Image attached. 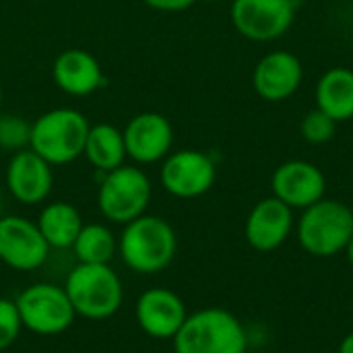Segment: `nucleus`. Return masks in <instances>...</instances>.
I'll return each instance as SVG.
<instances>
[{"mask_svg": "<svg viewBox=\"0 0 353 353\" xmlns=\"http://www.w3.org/2000/svg\"><path fill=\"white\" fill-rule=\"evenodd\" d=\"M207 2H221V0H207Z\"/></svg>", "mask_w": 353, "mask_h": 353, "instance_id": "c756f323", "label": "nucleus"}, {"mask_svg": "<svg viewBox=\"0 0 353 353\" xmlns=\"http://www.w3.org/2000/svg\"><path fill=\"white\" fill-rule=\"evenodd\" d=\"M21 331H23V323L14 300L0 298V352L14 345L21 337Z\"/></svg>", "mask_w": 353, "mask_h": 353, "instance_id": "b1692460", "label": "nucleus"}, {"mask_svg": "<svg viewBox=\"0 0 353 353\" xmlns=\"http://www.w3.org/2000/svg\"><path fill=\"white\" fill-rule=\"evenodd\" d=\"M89 120L74 108H54L31 122L29 149L43 157L52 168L77 161L85 151Z\"/></svg>", "mask_w": 353, "mask_h": 353, "instance_id": "f03ea898", "label": "nucleus"}, {"mask_svg": "<svg viewBox=\"0 0 353 353\" xmlns=\"http://www.w3.org/2000/svg\"><path fill=\"white\" fill-rule=\"evenodd\" d=\"M298 242L312 256H335L353 236L352 209L339 201L321 199L304 209L298 221Z\"/></svg>", "mask_w": 353, "mask_h": 353, "instance_id": "423d86ee", "label": "nucleus"}, {"mask_svg": "<svg viewBox=\"0 0 353 353\" xmlns=\"http://www.w3.org/2000/svg\"><path fill=\"white\" fill-rule=\"evenodd\" d=\"M316 108L329 114L335 122L353 118V70L345 66L329 68L314 89Z\"/></svg>", "mask_w": 353, "mask_h": 353, "instance_id": "a211bd4d", "label": "nucleus"}, {"mask_svg": "<svg viewBox=\"0 0 353 353\" xmlns=\"http://www.w3.org/2000/svg\"><path fill=\"white\" fill-rule=\"evenodd\" d=\"M2 97H4V93H2V85H0V108H2Z\"/></svg>", "mask_w": 353, "mask_h": 353, "instance_id": "cd10ccee", "label": "nucleus"}, {"mask_svg": "<svg viewBox=\"0 0 353 353\" xmlns=\"http://www.w3.org/2000/svg\"><path fill=\"white\" fill-rule=\"evenodd\" d=\"M50 244L35 221L23 215H0V263L19 273H33L50 259Z\"/></svg>", "mask_w": 353, "mask_h": 353, "instance_id": "1a4fd4ad", "label": "nucleus"}, {"mask_svg": "<svg viewBox=\"0 0 353 353\" xmlns=\"http://www.w3.org/2000/svg\"><path fill=\"white\" fill-rule=\"evenodd\" d=\"M52 79L62 93L87 97L103 85V70L91 52L70 48L56 56L52 64Z\"/></svg>", "mask_w": 353, "mask_h": 353, "instance_id": "f3484780", "label": "nucleus"}, {"mask_svg": "<svg viewBox=\"0 0 353 353\" xmlns=\"http://www.w3.org/2000/svg\"><path fill=\"white\" fill-rule=\"evenodd\" d=\"M41 236L50 244V248L66 250L72 248L81 228L85 225L83 215L72 203L66 201H52L46 203L35 219Z\"/></svg>", "mask_w": 353, "mask_h": 353, "instance_id": "6ab92c4d", "label": "nucleus"}, {"mask_svg": "<svg viewBox=\"0 0 353 353\" xmlns=\"http://www.w3.org/2000/svg\"><path fill=\"white\" fill-rule=\"evenodd\" d=\"M153 196V184L141 165H120L101 174L97 188V209L105 221L126 225L147 213Z\"/></svg>", "mask_w": 353, "mask_h": 353, "instance_id": "39448f33", "label": "nucleus"}, {"mask_svg": "<svg viewBox=\"0 0 353 353\" xmlns=\"http://www.w3.org/2000/svg\"><path fill=\"white\" fill-rule=\"evenodd\" d=\"M339 353H353V333H350V335L341 341Z\"/></svg>", "mask_w": 353, "mask_h": 353, "instance_id": "a878e982", "label": "nucleus"}, {"mask_svg": "<svg viewBox=\"0 0 353 353\" xmlns=\"http://www.w3.org/2000/svg\"><path fill=\"white\" fill-rule=\"evenodd\" d=\"M294 230V209L275 196L259 201L246 219V242L259 252L279 248Z\"/></svg>", "mask_w": 353, "mask_h": 353, "instance_id": "dca6fc26", "label": "nucleus"}, {"mask_svg": "<svg viewBox=\"0 0 353 353\" xmlns=\"http://www.w3.org/2000/svg\"><path fill=\"white\" fill-rule=\"evenodd\" d=\"M337 124L329 114H325L323 110L314 108L310 110L304 118H302V124H300V132H302V139L310 145H325L329 143L335 132H337Z\"/></svg>", "mask_w": 353, "mask_h": 353, "instance_id": "5701e85b", "label": "nucleus"}, {"mask_svg": "<svg viewBox=\"0 0 353 353\" xmlns=\"http://www.w3.org/2000/svg\"><path fill=\"white\" fill-rule=\"evenodd\" d=\"M141 2L147 4L149 8L161 10V12H182L196 4V0H141Z\"/></svg>", "mask_w": 353, "mask_h": 353, "instance_id": "393cba45", "label": "nucleus"}, {"mask_svg": "<svg viewBox=\"0 0 353 353\" xmlns=\"http://www.w3.org/2000/svg\"><path fill=\"white\" fill-rule=\"evenodd\" d=\"M273 196L292 209H306L325 199L327 178L323 170L304 159L281 163L271 178Z\"/></svg>", "mask_w": 353, "mask_h": 353, "instance_id": "4468645a", "label": "nucleus"}, {"mask_svg": "<svg viewBox=\"0 0 353 353\" xmlns=\"http://www.w3.org/2000/svg\"><path fill=\"white\" fill-rule=\"evenodd\" d=\"M345 252H347V261H350V265H352V269H353V236L350 238L347 246H345Z\"/></svg>", "mask_w": 353, "mask_h": 353, "instance_id": "bb28decb", "label": "nucleus"}, {"mask_svg": "<svg viewBox=\"0 0 353 353\" xmlns=\"http://www.w3.org/2000/svg\"><path fill=\"white\" fill-rule=\"evenodd\" d=\"M178 252V236L170 221L159 215H141L122 225L118 236V256L137 275L165 271Z\"/></svg>", "mask_w": 353, "mask_h": 353, "instance_id": "f257e3e1", "label": "nucleus"}, {"mask_svg": "<svg viewBox=\"0 0 353 353\" xmlns=\"http://www.w3.org/2000/svg\"><path fill=\"white\" fill-rule=\"evenodd\" d=\"M304 66L300 58L285 50H275L265 54L252 72L254 91L265 101H285L290 99L302 85Z\"/></svg>", "mask_w": 353, "mask_h": 353, "instance_id": "2eb2a0df", "label": "nucleus"}, {"mask_svg": "<svg viewBox=\"0 0 353 353\" xmlns=\"http://www.w3.org/2000/svg\"><path fill=\"white\" fill-rule=\"evenodd\" d=\"M290 2H292V4H296V6H300V4H302V0H290Z\"/></svg>", "mask_w": 353, "mask_h": 353, "instance_id": "c85d7f7f", "label": "nucleus"}, {"mask_svg": "<svg viewBox=\"0 0 353 353\" xmlns=\"http://www.w3.org/2000/svg\"><path fill=\"white\" fill-rule=\"evenodd\" d=\"M70 250L77 263L110 265L118 254V238L105 223H85Z\"/></svg>", "mask_w": 353, "mask_h": 353, "instance_id": "412c9836", "label": "nucleus"}, {"mask_svg": "<svg viewBox=\"0 0 353 353\" xmlns=\"http://www.w3.org/2000/svg\"><path fill=\"white\" fill-rule=\"evenodd\" d=\"M83 155L91 163V168L99 174H108V172L124 165V161L128 157H126V145H124L122 130L110 122L91 124Z\"/></svg>", "mask_w": 353, "mask_h": 353, "instance_id": "aec40b11", "label": "nucleus"}, {"mask_svg": "<svg viewBox=\"0 0 353 353\" xmlns=\"http://www.w3.org/2000/svg\"><path fill=\"white\" fill-rule=\"evenodd\" d=\"M126 157L137 165L163 161L174 147V126L159 112H141L122 128Z\"/></svg>", "mask_w": 353, "mask_h": 353, "instance_id": "9b49d317", "label": "nucleus"}, {"mask_svg": "<svg viewBox=\"0 0 353 353\" xmlns=\"http://www.w3.org/2000/svg\"><path fill=\"white\" fill-rule=\"evenodd\" d=\"M186 316L184 300L168 288H149L134 304L137 325L151 339H174Z\"/></svg>", "mask_w": 353, "mask_h": 353, "instance_id": "ddd939ff", "label": "nucleus"}, {"mask_svg": "<svg viewBox=\"0 0 353 353\" xmlns=\"http://www.w3.org/2000/svg\"><path fill=\"white\" fill-rule=\"evenodd\" d=\"M4 184L8 194L27 207L48 201L54 188V168L31 149H23L10 155Z\"/></svg>", "mask_w": 353, "mask_h": 353, "instance_id": "f8f14e48", "label": "nucleus"}, {"mask_svg": "<svg viewBox=\"0 0 353 353\" xmlns=\"http://www.w3.org/2000/svg\"><path fill=\"white\" fill-rule=\"evenodd\" d=\"M244 353H252V352H244Z\"/></svg>", "mask_w": 353, "mask_h": 353, "instance_id": "2f4dec72", "label": "nucleus"}, {"mask_svg": "<svg viewBox=\"0 0 353 353\" xmlns=\"http://www.w3.org/2000/svg\"><path fill=\"white\" fill-rule=\"evenodd\" d=\"M350 209H352V215H353V205H352V207H350Z\"/></svg>", "mask_w": 353, "mask_h": 353, "instance_id": "7c9ffc66", "label": "nucleus"}, {"mask_svg": "<svg viewBox=\"0 0 353 353\" xmlns=\"http://www.w3.org/2000/svg\"><path fill=\"white\" fill-rule=\"evenodd\" d=\"M172 343L174 353H244L248 345L242 323L223 308L188 314Z\"/></svg>", "mask_w": 353, "mask_h": 353, "instance_id": "20e7f679", "label": "nucleus"}, {"mask_svg": "<svg viewBox=\"0 0 353 353\" xmlns=\"http://www.w3.org/2000/svg\"><path fill=\"white\" fill-rule=\"evenodd\" d=\"M31 122L17 114H0V149L17 153L29 149Z\"/></svg>", "mask_w": 353, "mask_h": 353, "instance_id": "4be33fe9", "label": "nucleus"}, {"mask_svg": "<svg viewBox=\"0 0 353 353\" xmlns=\"http://www.w3.org/2000/svg\"><path fill=\"white\" fill-rule=\"evenodd\" d=\"M296 8L290 0H232L230 19L242 37L265 43L290 31Z\"/></svg>", "mask_w": 353, "mask_h": 353, "instance_id": "9d476101", "label": "nucleus"}, {"mask_svg": "<svg viewBox=\"0 0 353 353\" xmlns=\"http://www.w3.org/2000/svg\"><path fill=\"white\" fill-rule=\"evenodd\" d=\"M14 304L23 329L39 337H54L64 333L77 319L64 288L48 281H37L21 290L14 298Z\"/></svg>", "mask_w": 353, "mask_h": 353, "instance_id": "0eeeda50", "label": "nucleus"}, {"mask_svg": "<svg viewBox=\"0 0 353 353\" xmlns=\"http://www.w3.org/2000/svg\"><path fill=\"white\" fill-rule=\"evenodd\" d=\"M217 178L213 157L199 149L172 151L159 168V182L163 190L176 199H199L207 194Z\"/></svg>", "mask_w": 353, "mask_h": 353, "instance_id": "6e6552de", "label": "nucleus"}, {"mask_svg": "<svg viewBox=\"0 0 353 353\" xmlns=\"http://www.w3.org/2000/svg\"><path fill=\"white\" fill-rule=\"evenodd\" d=\"M62 288L77 316L87 321L112 319L124 302V285L112 265L77 263Z\"/></svg>", "mask_w": 353, "mask_h": 353, "instance_id": "7ed1b4c3", "label": "nucleus"}]
</instances>
